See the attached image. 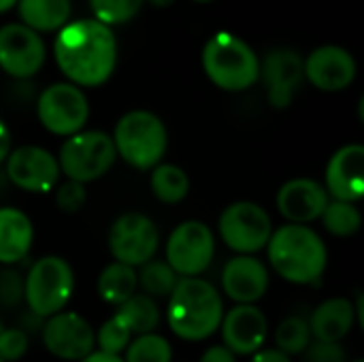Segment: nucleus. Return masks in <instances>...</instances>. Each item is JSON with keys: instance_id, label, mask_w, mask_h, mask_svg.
I'll list each match as a JSON object with an SVG mask.
<instances>
[{"instance_id": "a19ab883", "label": "nucleus", "mask_w": 364, "mask_h": 362, "mask_svg": "<svg viewBox=\"0 0 364 362\" xmlns=\"http://www.w3.org/2000/svg\"><path fill=\"white\" fill-rule=\"evenodd\" d=\"M149 2H151L154 6H171L175 0H149Z\"/></svg>"}, {"instance_id": "c85d7f7f", "label": "nucleus", "mask_w": 364, "mask_h": 362, "mask_svg": "<svg viewBox=\"0 0 364 362\" xmlns=\"http://www.w3.org/2000/svg\"><path fill=\"white\" fill-rule=\"evenodd\" d=\"M314 341L309 322L303 316H290L282 320V324L275 331V350L284 352L286 356H299L307 350V346Z\"/></svg>"}, {"instance_id": "6ab92c4d", "label": "nucleus", "mask_w": 364, "mask_h": 362, "mask_svg": "<svg viewBox=\"0 0 364 362\" xmlns=\"http://www.w3.org/2000/svg\"><path fill=\"white\" fill-rule=\"evenodd\" d=\"M305 79L322 92H341L356 79V62L352 53L337 45L318 47L303 60Z\"/></svg>"}, {"instance_id": "f257e3e1", "label": "nucleus", "mask_w": 364, "mask_h": 362, "mask_svg": "<svg viewBox=\"0 0 364 362\" xmlns=\"http://www.w3.org/2000/svg\"><path fill=\"white\" fill-rule=\"evenodd\" d=\"M53 53L73 85L96 87L109 81L115 70L117 41L109 26L96 19H79L60 28Z\"/></svg>"}, {"instance_id": "2f4dec72", "label": "nucleus", "mask_w": 364, "mask_h": 362, "mask_svg": "<svg viewBox=\"0 0 364 362\" xmlns=\"http://www.w3.org/2000/svg\"><path fill=\"white\" fill-rule=\"evenodd\" d=\"M53 198H55V207L62 213H79L87 203V190L83 183L66 179V181L55 186Z\"/></svg>"}, {"instance_id": "79ce46f5", "label": "nucleus", "mask_w": 364, "mask_h": 362, "mask_svg": "<svg viewBox=\"0 0 364 362\" xmlns=\"http://www.w3.org/2000/svg\"><path fill=\"white\" fill-rule=\"evenodd\" d=\"M4 331V324H2V320H0V333Z\"/></svg>"}, {"instance_id": "aec40b11", "label": "nucleus", "mask_w": 364, "mask_h": 362, "mask_svg": "<svg viewBox=\"0 0 364 362\" xmlns=\"http://www.w3.org/2000/svg\"><path fill=\"white\" fill-rule=\"evenodd\" d=\"M260 75L267 85L269 102L275 109H286L305 77L303 58L290 49L271 51L260 64Z\"/></svg>"}, {"instance_id": "e433bc0d", "label": "nucleus", "mask_w": 364, "mask_h": 362, "mask_svg": "<svg viewBox=\"0 0 364 362\" xmlns=\"http://www.w3.org/2000/svg\"><path fill=\"white\" fill-rule=\"evenodd\" d=\"M250 362H292L290 356H286L284 352L275 350V348H262L260 352H256Z\"/></svg>"}, {"instance_id": "a211bd4d", "label": "nucleus", "mask_w": 364, "mask_h": 362, "mask_svg": "<svg viewBox=\"0 0 364 362\" xmlns=\"http://www.w3.org/2000/svg\"><path fill=\"white\" fill-rule=\"evenodd\" d=\"M269 290V269L256 256H232L222 271V292L235 305H256Z\"/></svg>"}, {"instance_id": "2eb2a0df", "label": "nucleus", "mask_w": 364, "mask_h": 362, "mask_svg": "<svg viewBox=\"0 0 364 362\" xmlns=\"http://www.w3.org/2000/svg\"><path fill=\"white\" fill-rule=\"evenodd\" d=\"M222 346L235 356H254L260 352L269 337V320L258 305H235L224 312Z\"/></svg>"}, {"instance_id": "4c0bfd02", "label": "nucleus", "mask_w": 364, "mask_h": 362, "mask_svg": "<svg viewBox=\"0 0 364 362\" xmlns=\"http://www.w3.org/2000/svg\"><path fill=\"white\" fill-rule=\"evenodd\" d=\"M9 154H11V130L0 119V164L9 158Z\"/></svg>"}, {"instance_id": "37998d69", "label": "nucleus", "mask_w": 364, "mask_h": 362, "mask_svg": "<svg viewBox=\"0 0 364 362\" xmlns=\"http://www.w3.org/2000/svg\"><path fill=\"white\" fill-rule=\"evenodd\" d=\"M196 2H213V0H196Z\"/></svg>"}, {"instance_id": "72a5a7b5", "label": "nucleus", "mask_w": 364, "mask_h": 362, "mask_svg": "<svg viewBox=\"0 0 364 362\" xmlns=\"http://www.w3.org/2000/svg\"><path fill=\"white\" fill-rule=\"evenodd\" d=\"M23 301V277L13 267L0 269V305L17 307Z\"/></svg>"}, {"instance_id": "6e6552de", "label": "nucleus", "mask_w": 364, "mask_h": 362, "mask_svg": "<svg viewBox=\"0 0 364 362\" xmlns=\"http://www.w3.org/2000/svg\"><path fill=\"white\" fill-rule=\"evenodd\" d=\"M218 230L228 250L239 256H256L267 247L273 235V222L258 203L237 201L220 213Z\"/></svg>"}, {"instance_id": "b1692460", "label": "nucleus", "mask_w": 364, "mask_h": 362, "mask_svg": "<svg viewBox=\"0 0 364 362\" xmlns=\"http://www.w3.org/2000/svg\"><path fill=\"white\" fill-rule=\"evenodd\" d=\"M139 288V277H136V269L122 265V262H109L96 282V290L98 297L113 307H119L122 303H126L130 297L136 294Z\"/></svg>"}, {"instance_id": "0eeeda50", "label": "nucleus", "mask_w": 364, "mask_h": 362, "mask_svg": "<svg viewBox=\"0 0 364 362\" xmlns=\"http://www.w3.org/2000/svg\"><path fill=\"white\" fill-rule=\"evenodd\" d=\"M117 160L113 139L102 130H81L68 137L58 154L60 173L77 183H92L105 177Z\"/></svg>"}, {"instance_id": "ddd939ff", "label": "nucleus", "mask_w": 364, "mask_h": 362, "mask_svg": "<svg viewBox=\"0 0 364 362\" xmlns=\"http://www.w3.org/2000/svg\"><path fill=\"white\" fill-rule=\"evenodd\" d=\"M45 350L60 361L79 362L96 348V331L77 312H60L41 326Z\"/></svg>"}, {"instance_id": "f03ea898", "label": "nucleus", "mask_w": 364, "mask_h": 362, "mask_svg": "<svg viewBox=\"0 0 364 362\" xmlns=\"http://www.w3.org/2000/svg\"><path fill=\"white\" fill-rule=\"evenodd\" d=\"M224 318L222 292L203 277H179L168 297L166 322L183 341H205L220 331Z\"/></svg>"}, {"instance_id": "393cba45", "label": "nucleus", "mask_w": 364, "mask_h": 362, "mask_svg": "<svg viewBox=\"0 0 364 362\" xmlns=\"http://www.w3.org/2000/svg\"><path fill=\"white\" fill-rule=\"evenodd\" d=\"M23 26L34 32H51L66 26L70 0H17Z\"/></svg>"}, {"instance_id": "39448f33", "label": "nucleus", "mask_w": 364, "mask_h": 362, "mask_svg": "<svg viewBox=\"0 0 364 362\" xmlns=\"http://www.w3.org/2000/svg\"><path fill=\"white\" fill-rule=\"evenodd\" d=\"M111 139L117 158L136 171H151L158 166L168 147L164 122L156 113L143 109L122 115Z\"/></svg>"}, {"instance_id": "1a4fd4ad", "label": "nucleus", "mask_w": 364, "mask_h": 362, "mask_svg": "<svg viewBox=\"0 0 364 362\" xmlns=\"http://www.w3.org/2000/svg\"><path fill=\"white\" fill-rule=\"evenodd\" d=\"M107 243L115 262L136 269L156 258L160 247V230L149 215L128 211L111 224Z\"/></svg>"}, {"instance_id": "cd10ccee", "label": "nucleus", "mask_w": 364, "mask_h": 362, "mask_svg": "<svg viewBox=\"0 0 364 362\" xmlns=\"http://www.w3.org/2000/svg\"><path fill=\"white\" fill-rule=\"evenodd\" d=\"M322 226L326 233L333 237H352L360 230L363 226V213L354 203H343V201H331L320 215Z\"/></svg>"}, {"instance_id": "20e7f679", "label": "nucleus", "mask_w": 364, "mask_h": 362, "mask_svg": "<svg viewBox=\"0 0 364 362\" xmlns=\"http://www.w3.org/2000/svg\"><path fill=\"white\" fill-rule=\"evenodd\" d=\"M203 68L211 83L226 92L250 90L260 79L256 51L230 32L213 34L203 49Z\"/></svg>"}, {"instance_id": "bb28decb", "label": "nucleus", "mask_w": 364, "mask_h": 362, "mask_svg": "<svg viewBox=\"0 0 364 362\" xmlns=\"http://www.w3.org/2000/svg\"><path fill=\"white\" fill-rule=\"evenodd\" d=\"M141 271H136L139 277V286L143 288V294L149 299H168L171 292L175 290L179 275L166 265V260H149L143 267H139Z\"/></svg>"}, {"instance_id": "ea45409f", "label": "nucleus", "mask_w": 364, "mask_h": 362, "mask_svg": "<svg viewBox=\"0 0 364 362\" xmlns=\"http://www.w3.org/2000/svg\"><path fill=\"white\" fill-rule=\"evenodd\" d=\"M13 4H17V0H0V13H4V11H9Z\"/></svg>"}, {"instance_id": "c9c22d12", "label": "nucleus", "mask_w": 364, "mask_h": 362, "mask_svg": "<svg viewBox=\"0 0 364 362\" xmlns=\"http://www.w3.org/2000/svg\"><path fill=\"white\" fill-rule=\"evenodd\" d=\"M198 362H237V356H235L228 348H224V346L220 344V346L207 348L205 354L200 356V361Z\"/></svg>"}, {"instance_id": "7ed1b4c3", "label": "nucleus", "mask_w": 364, "mask_h": 362, "mask_svg": "<svg viewBox=\"0 0 364 362\" xmlns=\"http://www.w3.org/2000/svg\"><path fill=\"white\" fill-rule=\"evenodd\" d=\"M267 256L273 271L296 286L316 284L328 265V250L324 239L309 226L284 224L273 230L267 243Z\"/></svg>"}, {"instance_id": "f3484780", "label": "nucleus", "mask_w": 364, "mask_h": 362, "mask_svg": "<svg viewBox=\"0 0 364 362\" xmlns=\"http://www.w3.org/2000/svg\"><path fill=\"white\" fill-rule=\"evenodd\" d=\"M328 203L331 196L326 194L324 186L307 177H296L286 181L275 196V205L282 218L288 224H303V226H307L314 220H320Z\"/></svg>"}, {"instance_id": "f8f14e48", "label": "nucleus", "mask_w": 364, "mask_h": 362, "mask_svg": "<svg viewBox=\"0 0 364 362\" xmlns=\"http://www.w3.org/2000/svg\"><path fill=\"white\" fill-rule=\"evenodd\" d=\"M6 162V179L30 194H49L60 183V166L58 158L38 145H23L17 149H11Z\"/></svg>"}, {"instance_id": "a18cd8bd", "label": "nucleus", "mask_w": 364, "mask_h": 362, "mask_svg": "<svg viewBox=\"0 0 364 362\" xmlns=\"http://www.w3.org/2000/svg\"><path fill=\"white\" fill-rule=\"evenodd\" d=\"M0 362H2V361H0Z\"/></svg>"}, {"instance_id": "5701e85b", "label": "nucleus", "mask_w": 364, "mask_h": 362, "mask_svg": "<svg viewBox=\"0 0 364 362\" xmlns=\"http://www.w3.org/2000/svg\"><path fill=\"white\" fill-rule=\"evenodd\" d=\"M113 318L134 339L139 335L156 333V329L160 326L162 316H160V307H158V303L154 299H149L145 294H134L115 309Z\"/></svg>"}, {"instance_id": "7c9ffc66", "label": "nucleus", "mask_w": 364, "mask_h": 362, "mask_svg": "<svg viewBox=\"0 0 364 362\" xmlns=\"http://www.w3.org/2000/svg\"><path fill=\"white\" fill-rule=\"evenodd\" d=\"M90 4L96 15V21L113 26L132 19L141 11L143 0H90Z\"/></svg>"}, {"instance_id": "c756f323", "label": "nucleus", "mask_w": 364, "mask_h": 362, "mask_svg": "<svg viewBox=\"0 0 364 362\" xmlns=\"http://www.w3.org/2000/svg\"><path fill=\"white\" fill-rule=\"evenodd\" d=\"M124 362H173V346L158 333L134 337L124 350Z\"/></svg>"}, {"instance_id": "412c9836", "label": "nucleus", "mask_w": 364, "mask_h": 362, "mask_svg": "<svg viewBox=\"0 0 364 362\" xmlns=\"http://www.w3.org/2000/svg\"><path fill=\"white\" fill-rule=\"evenodd\" d=\"M307 322H309L311 337L316 341L341 344L358 322L356 305H354V301H350L346 297L328 299L314 309V314Z\"/></svg>"}, {"instance_id": "a878e982", "label": "nucleus", "mask_w": 364, "mask_h": 362, "mask_svg": "<svg viewBox=\"0 0 364 362\" xmlns=\"http://www.w3.org/2000/svg\"><path fill=\"white\" fill-rule=\"evenodd\" d=\"M149 186L154 196L164 205H177L181 203L190 192V177L188 173L177 164H158L151 169Z\"/></svg>"}, {"instance_id": "c03bdc74", "label": "nucleus", "mask_w": 364, "mask_h": 362, "mask_svg": "<svg viewBox=\"0 0 364 362\" xmlns=\"http://www.w3.org/2000/svg\"><path fill=\"white\" fill-rule=\"evenodd\" d=\"M352 362H364V361H363V358H358V361H352Z\"/></svg>"}, {"instance_id": "9d476101", "label": "nucleus", "mask_w": 364, "mask_h": 362, "mask_svg": "<svg viewBox=\"0 0 364 362\" xmlns=\"http://www.w3.org/2000/svg\"><path fill=\"white\" fill-rule=\"evenodd\" d=\"M166 265L179 277H200L213 262L215 235L200 220L181 222L173 228L166 247Z\"/></svg>"}, {"instance_id": "58836bf2", "label": "nucleus", "mask_w": 364, "mask_h": 362, "mask_svg": "<svg viewBox=\"0 0 364 362\" xmlns=\"http://www.w3.org/2000/svg\"><path fill=\"white\" fill-rule=\"evenodd\" d=\"M79 362H124V358L117 356V354H107V352L94 350V352H90L85 358H81Z\"/></svg>"}, {"instance_id": "4468645a", "label": "nucleus", "mask_w": 364, "mask_h": 362, "mask_svg": "<svg viewBox=\"0 0 364 362\" xmlns=\"http://www.w3.org/2000/svg\"><path fill=\"white\" fill-rule=\"evenodd\" d=\"M45 64V43L38 32L23 23H6L0 28V68L15 77H34Z\"/></svg>"}, {"instance_id": "dca6fc26", "label": "nucleus", "mask_w": 364, "mask_h": 362, "mask_svg": "<svg viewBox=\"0 0 364 362\" xmlns=\"http://www.w3.org/2000/svg\"><path fill=\"white\" fill-rule=\"evenodd\" d=\"M324 190L333 201L360 203L364 196V147L350 143L337 149L324 171Z\"/></svg>"}, {"instance_id": "f704fd0d", "label": "nucleus", "mask_w": 364, "mask_h": 362, "mask_svg": "<svg viewBox=\"0 0 364 362\" xmlns=\"http://www.w3.org/2000/svg\"><path fill=\"white\" fill-rule=\"evenodd\" d=\"M303 362H348V354L341 344L311 341L303 352Z\"/></svg>"}, {"instance_id": "4be33fe9", "label": "nucleus", "mask_w": 364, "mask_h": 362, "mask_svg": "<svg viewBox=\"0 0 364 362\" xmlns=\"http://www.w3.org/2000/svg\"><path fill=\"white\" fill-rule=\"evenodd\" d=\"M34 241L32 220L15 207H0V265L13 267L21 262Z\"/></svg>"}, {"instance_id": "423d86ee", "label": "nucleus", "mask_w": 364, "mask_h": 362, "mask_svg": "<svg viewBox=\"0 0 364 362\" xmlns=\"http://www.w3.org/2000/svg\"><path fill=\"white\" fill-rule=\"evenodd\" d=\"M75 292V271L62 256L38 258L23 277V301L32 316L51 318L66 309Z\"/></svg>"}, {"instance_id": "473e14b6", "label": "nucleus", "mask_w": 364, "mask_h": 362, "mask_svg": "<svg viewBox=\"0 0 364 362\" xmlns=\"http://www.w3.org/2000/svg\"><path fill=\"white\" fill-rule=\"evenodd\" d=\"M28 333L23 329H4L0 333V361H21L28 352Z\"/></svg>"}, {"instance_id": "9b49d317", "label": "nucleus", "mask_w": 364, "mask_h": 362, "mask_svg": "<svg viewBox=\"0 0 364 362\" xmlns=\"http://www.w3.org/2000/svg\"><path fill=\"white\" fill-rule=\"evenodd\" d=\"M36 115L45 130L68 139L83 130L90 117V102L81 87L73 83H53L41 94Z\"/></svg>"}]
</instances>
